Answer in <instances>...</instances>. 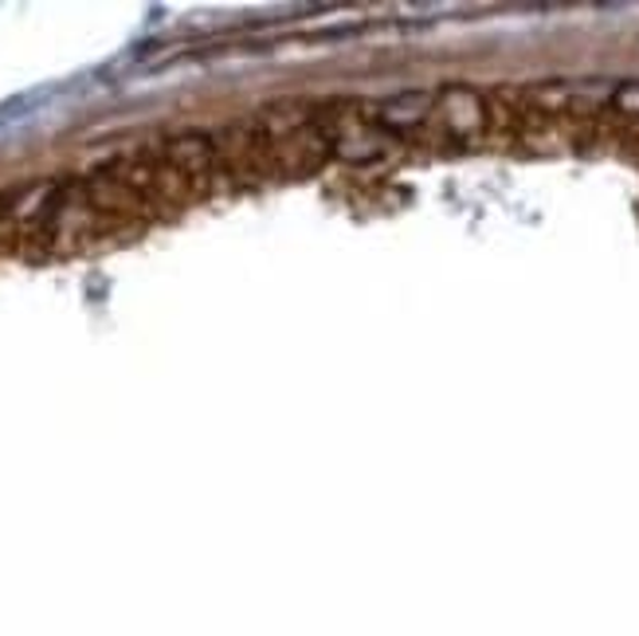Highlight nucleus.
Listing matches in <instances>:
<instances>
[{
    "instance_id": "obj_1",
    "label": "nucleus",
    "mask_w": 639,
    "mask_h": 636,
    "mask_svg": "<svg viewBox=\"0 0 639 636\" xmlns=\"http://www.w3.org/2000/svg\"><path fill=\"white\" fill-rule=\"evenodd\" d=\"M616 102H620V111L639 114V83H624V87H616Z\"/></svg>"
}]
</instances>
